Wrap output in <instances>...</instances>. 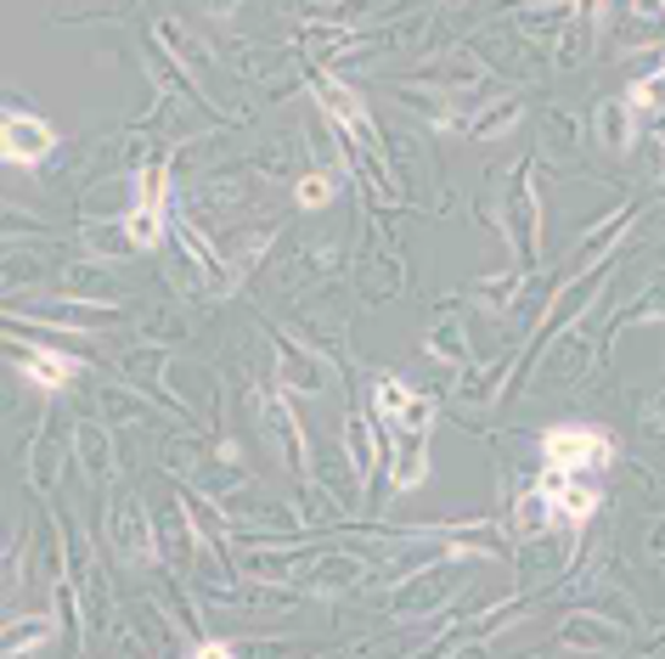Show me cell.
<instances>
[{"instance_id":"cell-1","label":"cell","mask_w":665,"mask_h":659,"mask_svg":"<svg viewBox=\"0 0 665 659\" xmlns=\"http://www.w3.org/2000/svg\"><path fill=\"white\" fill-rule=\"evenodd\" d=\"M542 451H547V468H558V473H593V468H609V457H615L609 435H604V429H593V423H564V429H547Z\"/></svg>"},{"instance_id":"cell-2","label":"cell","mask_w":665,"mask_h":659,"mask_svg":"<svg viewBox=\"0 0 665 659\" xmlns=\"http://www.w3.org/2000/svg\"><path fill=\"white\" fill-rule=\"evenodd\" d=\"M57 147L51 124L34 119V113H0V163H18V170H34L46 163Z\"/></svg>"},{"instance_id":"cell-3","label":"cell","mask_w":665,"mask_h":659,"mask_svg":"<svg viewBox=\"0 0 665 659\" xmlns=\"http://www.w3.org/2000/svg\"><path fill=\"white\" fill-rule=\"evenodd\" d=\"M125 237L136 242V249H158L163 237V176H141V203L125 214Z\"/></svg>"},{"instance_id":"cell-4","label":"cell","mask_w":665,"mask_h":659,"mask_svg":"<svg viewBox=\"0 0 665 659\" xmlns=\"http://www.w3.org/2000/svg\"><path fill=\"white\" fill-rule=\"evenodd\" d=\"M18 372H23L34 389L51 395V389H62V383L79 372V361H73V356H57V350H29V356L18 361Z\"/></svg>"},{"instance_id":"cell-5","label":"cell","mask_w":665,"mask_h":659,"mask_svg":"<svg viewBox=\"0 0 665 659\" xmlns=\"http://www.w3.org/2000/svg\"><path fill=\"white\" fill-rule=\"evenodd\" d=\"M34 642H46V620L7 626V637H0V653H12V648H34Z\"/></svg>"},{"instance_id":"cell-6","label":"cell","mask_w":665,"mask_h":659,"mask_svg":"<svg viewBox=\"0 0 665 659\" xmlns=\"http://www.w3.org/2000/svg\"><path fill=\"white\" fill-rule=\"evenodd\" d=\"M294 198H299V203H305V209H321V203H327V198H332V181H327V176H305V181H299V192H294Z\"/></svg>"},{"instance_id":"cell-7","label":"cell","mask_w":665,"mask_h":659,"mask_svg":"<svg viewBox=\"0 0 665 659\" xmlns=\"http://www.w3.org/2000/svg\"><path fill=\"white\" fill-rule=\"evenodd\" d=\"M192 653H204V659H215V653H231V642H198Z\"/></svg>"}]
</instances>
